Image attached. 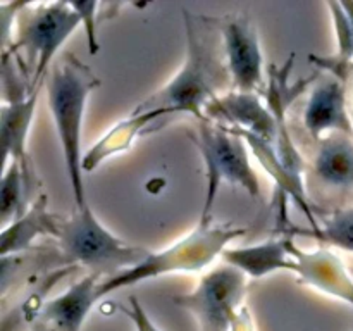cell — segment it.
<instances>
[{
  "label": "cell",
  "mask_w": 353,
  "mask_h": 331,
  "mask_svg": "<svg viewBox=\"0 0 353 331\" xmlns=\"http://www.w3.org/2000/svg\"><path fill=\"white\" fill-rule=\"evenodd\" d=\"M186 26V55L171 81L148 95L134 110H168L172 116L190 114L205 119L207 103L231 85L217 17L183 10Z\"/></svg>",
  "instance_id": "cell-1"
},
{
  "label": "cell",
  "mask_w": 353,
  "mask_h": 331,
  "mask_svg": "<svg viewBox=\"0 0 353 331\" xmlns=\"http://www.w3.org/2000/svg\"><path fill=\"white\" fill-rule=\"evenodd\" d=\"M319 214V226L317 228H300L288 221L279 224L278 233L290 234V237H307L314 238L324 247L341 248V250L353 252V207H341V209L330 210Z\"/></svg>",
  "instance_id": "cell-18"
},
{
  "label": "cell",
  "mask_w": 353,
  "mask_h": 331,
  "mask_svg": "<svg viewBox=\"0 0 353 331\" xmlns=\"http://www.w3.org/2000/svg\"><path fill=\"white\" fill-rule=\"evenodd\" d=\"M57 241L65 262L83 265L103 279L134 268L150 252L116 237L90 205L74 207L71 216L62 219Z\"/></svg>",
  "instance_id": "cell-6"
},
{
  "label": "cell",
  "mask_w": 353,
  "mask_h": 331,
  "mask_svg": "<svg viewBox=\"0 0 353 331\" xmlns=\"http://www.w3.org/2000/svg\"><path fill=\"white\" fill-rule=\"evenodd\" d=\"M31 331H52L50 328H48L47 323H43L41 319H38L37 323L33 324V328H31Z\"/></svg>",
  "instance_id": "cell-24"
},
{
  "label": "cell",
  "mask_w": 353,
  "mask_h": 331,
  "mask_svg": "<svg viewBox=\"0 0 353 331\" xmlns=\"http://www.w3.org/2000/svg\"><path fill=\"white\" fill-rule=\"evenodd\" d=\"M172 117L168 110H133L126 119L116 123L110 128L102 140L97 141L83 157V171L92 172L110 155L126 152L134 138L140 134L150 133L155 128H161Z\"/></svg>",
  "instance_id": "cell-14"
},
{
  "label": "cell",
  "mask_w": 353,
  "mask_h": 331,
  "mask_svg": "<svg viewBox=\"0 0 353 331\" xmlns=\"http://www.w3.org/2000/svg\"><path fill=\"white\" fill-rule=\"evenodd\" d=\"M102 279V276L88 272L64 293L48 300L41 307L38 319L47 323L52 331H81L90 310L100 300L99 286Z\"/></svg>",
  "instance_id": "cell-12"
},
{
  "label": "cell",
  "mask_w": 353,
  "mask_h": 331,
  "mask_svg": "<svg viewBox=\"0 0 353 331\" xmlns=\"http://www.w3.org/2000/svg\"><path fill=\"white\" fill-rule=\"evenodd\" d=\"M81 17L71 2H24L16 21L12 43L7 50L40 92L55 54L78 30Z\"/></svg>",
  "instance_id": "cell-4"
},
{
  "label": "cell",
  "mask_w": 353,
  "mask_h": 331,
  "mask_svg": "<svg viewBox=\"0 0 353 331\" xmlns=\"http://www.w3.org/2000/svg\"><path fill=\"white\" fill-rule=\"evenodd\" d=\"M38 93L28 99L3 102L0 110V138H2L3 164L10 161L19 162L23 168L31 169L28 159V133L37 109Z\"/></svg>",
  "instance_id": "cell-17"
},
{
  "label": "cell",
  "mask_w": 353,
  "mask_h": 331,
  "mask_svg": "<svg viewBox=\"0 0 353 331\" xmlns=\"http://www.w3.org/2000/svg\"><path fill=\"white\" fill-rule=\"evenodd\" d=\"M247 281L243 272L224 264L203 274L193 292L174 297V302L196 317L200 331H233Z\"/></svg>",
  "instance_id": "cell-7"
},
{
  "label": "cell",
  "mask_w": 353,
  "mask_h": 331,
  "mask_svg": "<svg viewBox=\"0 0 353 331\" xmlns=\"http://www.w3.org/2000/svg\"><path fill=\"white\" fill-rule=\"evenodd\" d=\"M312 171L327 188L353 190V137L333 133L317 141Z\"/></svg>",
  "instance_id": "cell-16"
},
{
  "label": "cell",
  "mask_w": 353,
  "mask_h": 331,
  "mask_svg": "<svg viewBox=\"0 0 353 331\" xmlns=\"http://www.w3.org/2000/svg\"><path fill=\"white\" fill-rule=\"evenodd\" d=\"M62 219L64 217L48 210L47 195L40 193L23 216L2 228L0 257H16L21 252L30 250L40 237H54L57 240Z\"/></svg>",
  "instance_id": "cell-13"
},
{
  "label": "cell",
  "mask_w": 353,
  "mask_h": 331,
  "mask_svg": "<svg viewBox=\"0 0 353 331\" xmlns=\"http://www.w3.org/2000/svg\"><path fill=\"white\" fill-rule=\"evenodd\" d=\"M290 252L293 257L292 272H295L302 285L343 300L353 307V278L343 261L333 254L330 247L323 245L316 250H303L296 247L293 238Z\"/></svg>",
  "instance_id": "cell-11"
},
{
  "label": "cell",
  "mask_w": 353,
  "mask_h": 331,
  "mask_svg": "<svg viewBox=\"0 0 353 331\" xmlns=\"http://www.w3.org/2000/svg\"><path fill=\"white\" fill-rule=\"evenodd\" d=\"M45 86L74 205L85 207L88 205V200L83 179V117L90 95L100 86V79L90 66L79 61L74 54H65L59 59L57 64L52 66Z\"/></svg>",
  "instance_id": "cell-2"
},
{
  "label": "cell",
  "mask_w": 353,
  "mask_h": 331,
  "mask_svg": "<svg viewBox=\"0 0 353 331\" xmlns=\"http://www.w3.org/2000/svg\"><path fill=\"white\" fill-rule=\"evenodd\" d=\"M341 6H343L345 12H347L348 19H350L352 28H353V2H341Z\"/></svg>",
  "instance_id": "cell-25"
},
{
  "label": "cell",
  "mask_w": 353,
  "mask_h": 331,
  "mask_svg": "<svg viewBox=\"0 0 353 331\" xmlns=\"http://www.w3.org/2000/svg\"><path fill=\"white\" fill-rule=\"evenodd\" d=\"M217 24L231 76V90L248 93L264 92V55L261 37L252 17L236 12L217 17Z\"/></svg>",
  "instance_id": "cell-8"
},
{
  "label": "cell",
  "mask_w": 353,
  "mask_h": 331,
  "mask_svg": "<svg viewBox=\"0 0 353 331\" xmlns=\"http://www.w3.org/2000/svg\"><path fill=\"white\" fill-rule=\"evenodd\" d=\"M33 188V171L23 168L19 162L3 164L0 185V219L2 228L16 221L28 210V193Z\"/></svg>",
  "instance_id": "cell-20"
},
{
  "label": "cell",
  "mask_w": 353,
  "mask_h": 331,
  "mask_svg": "<svg viewBox=\"0 0 353 331\" xmlns=\"http://www.w3.org/2000/svg\"><path fill=\"white\" fill-rule=\"evenodd\" d=\"M205 119L236 131L257 134L274 143L276 117L259 93L230 90L210 100L203 112Z\"/></svg>",
  "instance_id": "cell-10"
},
{
  "label": "cell",
  "mask_w": 353,
  "mask_h": 331,
  "mask_svg": "<svg viewBox=\"0 0 353 331\" xmlns=\"http://www.w3.org/2000/svg\"><path fill=\"white\" fill-rule=\"evenodd\" d=\"M248 228L236 226L233 223H214L200 221L186 237L174 241L161 250H150L147 257L134 268L102 279L99 286V299L110 295L121 288H128L147 279L159 278L172 272H196L223 257L230 243L243 237Z\"/></svg>",
  "instance_id": "cell-3"
},
{
  "label": "cell",
  "mask_w": 353,
  "mask_h": 331,
  "mask_svg": "<svg viewBox=\"0 0 353 331\" xmlns=\"http://www.w3.org/2000/svg\"><path fill=\"white\" fill-rule=\"evenodd\" d=\"M24 2H9L0 6V37H2V52L7 50L12 43L16 21Z\"/></svg>",
  "instance_id": "cell-22"
},
{
  "label": "cell",
  "mask_w": 353,
  "mask_h": 331,
  "mask_svg": "<svg viewBox=\"0 0 353 331\" xmlns=\"http://www.w3.org/2000/svg\"><path fill=\"white\" fill-rule=\"evenodd\" d=\"M352 331H353V328H352Z\"/></svg>",
  "instance_id": "cell-26"
},
{
  "label": "cell",
  "mask_w": 353,
  "mask_h": 331,
  "mask_svg": "<svg viewBox=\"0 0 353 331\" xmlns=\"http://www.w3.org/2000/svg\"><path fill=\"white\" fill-rule=\"evenodd\" d=\"M334 23L338 47L333 55L310 54L309 61L319 68L324 74H331L340 81L348 83L353 74V28L341 2H326Z\"/></svg>",
  "instance_id": "cell-19"
},
{
  "label": "cell",
  "mask_w": 353,
  "mask_h": 331,
  "mask_svg": "<svg viewBox=\"0 0 353 331\" xmlns=\"http://www.w3.org/2000/svg\"><path fill=\"white\" fill-rule=\"evenodd\" d=\"M188 138L199 150L205 168V197L200 221L212 219L217 192L224 183L243 188L252 199L261 195V179L248 159L247 143L240 134L209 119H195Z\"/></svg>",
  "instance_id": "cell-5"
},
{
  "label": "cell",
  "mask_w": 353,
  "mask_h": 331,
  "mask_svg": "<svg viewBox=\"0 0 353 331\" xmlns=\"http://www.w3.org/2000/svg\"><path fill=\"white\" fill-rule=\"evenodd\" d=\"M72 9L81 17V24L85 28L86 40H88L90 54L99 52V37H97V17H99V9L102 7L100 2H71Z\"/></svg>",
  "instance_id": "cell-21"
},
{
  "label": "cell",
  "mask_w": 353,
  "mask_h": 331,
  "mask_svg": "<svg viewBox=\"0 0 353 331\" xmlns=\"http://www.w3.org/2000/svg\"><path fill=\"white\" fill-rule=\"evenodd\" d=\"M293 237L279 233V237L269 238L252 247L228 248L223 254L224 264L238 269L247 278H265L279 271H290L293 268V257L290 252Z\"/></svg>",
  "instance_id": "cell-15"
},
{
  "label": "cell",
  "mask_w": 353,
  "mask_h": 331,
  "mask_svg": "<svg viewBox=\"0 0 353 331\" xmlns=\"http://www.w3.org/2000/svg\"><path fill=\"white\" fill-rule=\"evenodd\" d=\"M130 307H121L124 314L131 319V323L134 324V330L137 331H159V328L155 326L154 321L150 319V316L147 314V310L143 309V305L140 303V300L137 297L131 295L128 299Z\"/></svg>",
  "instance_id": "cell-23"
},
{
  "label": "cell",
  "mask_w": 353,
  "mask_h": 331,
  "mask_svg": "<svg viewBox=\"0 0 353 331\" xmlns=\"http://www.w3.org/2000/svg\"><path fill=\"white\" fill-rule=\"evenodd\" d=\"M303 128L314 141L333 133L353 137V116L347 107V83L331 74L317 78L303 106Z\"/></svg>",
  "instance_id": "cell-9"
}]
</instances>
